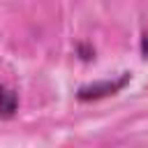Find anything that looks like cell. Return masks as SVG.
<instances>
[{
    "label": "cell",
    "mask_w": 148,
    "mask_h": 148,
    "mask_svg": "<svg viewBox=\"0 0 148 148\" xmlns=\"http://www.w3.org/2000/svg\"><path fill=\"white\" fill-rule=\"evenodd\" d=\"M18 109V95L16 90L0 86V118H12Z\"/></svg>",
    "instance_id": "cell-2"
},
{
    "label": "cell",
    "mask_w": 148,
    "mask_h": 148,
    "mask_svg": "<svg viewBox=\"0 0 148 148\" xmlns=\"http://www.w3.org/2000/svg\"><path fill=\"white\" fill-rule=\"evenodd\" d=\"M141 53H143V58H148V32H143V37H141Z\"/></svg>",
    "instance_id": "cell-4"
},
{
    "label": "cell",
    "mask_w": 148,
    "mask_h": 148,
    "mask_svg": "<svg viewBox=\"0 0 148 148\" xmlns=\"http://www.w3.org/2000/svg\"><path fill=\"white\" fill-rule=\"evenodd\" d=\"M79 53H81V58H83V60H90V58L95 56V51H92V49H88V46H83V44H79Z\"/></svg>",
    "instance_id": "cell-3"
},
{
    "label": "cell",
    "mask_w": 148,
    "mask_h": 148,
    "mask_svg": "<svg viewBox=\"0 0 148 148\" xmlns=\"http://www.w3.org/2000/svg\"><path fill=\"white\" fill-rule=\"evenodd\" d=\"M130 83V74L123 72L118 79H102V81H92V83H86L76 90V99L81 102H92V99H102V97H109V95H116L120 92L125 86Z\"/></svg>",
    "instance_id": "cell-1"
}]
</instances>
